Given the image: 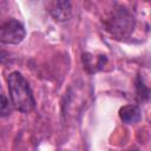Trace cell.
<instances>
[{
    "label": "cell",
    "mask_w": 151,
    "mask_h": 151,
    "mask_svg": "<svg viewBox=\"0 0 151 151\" xmlns=\"http://www.w3.org/2000/svg\"><path fill=\"white\" fill-rule=\"evenodd\" d=\"M105 55H100V57H96L91 53H85L83 54V60H84V67L86 70H88L90 72H96L99 68H101L105 64Z\"/></svg>",
    "instance_id": "6"
},
{
    "label": "cell",
    "mask_w": 151,
    "mask_h": 151,
    "mask_svg": "<svg viewBox=\"0 0 151 151\" xmlns=\"http://www.w3.org/2000/svg\"><path fill=\"white\" fill-rule=\"evenodd\" d=\"M7 85L13 107L22 113L31 112L35 106V100L31 86L25 77L20 72L14 71L8 74Z\"/></svg>",
    "instance_id": "1"
},
{
    "label": "cell",
    "mask_w": 151,
    "mask_h": 151,
    "mask_svg": "<svg viewBox=\"0 0 151 151\" xmlns=\"http://www.w3.org/2000/svg\"><path fill=\"white\" fill-rule=\"evenodd\" d=\"M26 35L24 25L17 19H8L0 27V41L7 45L20 44Z\"/></svg>",
    "instance_id": "3"
},
{
    "label": "cell",
    "mask_w": 151,
    "mask_h": 151,
    "mask_svg": "<svg viewBox=\"0 0 151 151\" xmlns=\"http://www.w3.org/2000/svg\"><path fill=\"white\" fill-rule=\"evenodd\" d=\"M134 25V19L132 14L124 7L116 8L112 11L105 20V26L117 38H124L127 35Z\"/></svg>",
    "instance_id": "2"
},
{
    "label": "cell",
    "mask_w": 151,
    "mask_h": 151,
    "mask_svg": "<svg viewBox=\"0 0 151 151\" xmlns=\"http://www.w3.org/2000/svg\"><path fill=\"white\" fill-rule=\"evenodd\" d=\"M48 12L51 13L54 20L59 22H64L70 20L72 17V5L70 1H65V0L52 1L48 6Z\"/></svg>",
    "instance_id": "4"
},
{
    "label": "cell",
    "mask_w": 151,
    "mask_h": 151,
    "mask_svg": "<svg viewBox=\"0 0 151 151\" xmlns=\"http://www.w3.org/2000/svg\"><path fill=\"white\" fill-rule=\"evenodd\" d=\"M126 151H136V150H126Z\"/></svg>",
    "instance_id": "8"
},
{
    "label": "cell",
    "mask_w": 151,
    "mask_h": 151,
    "mask_svg": "<svg viewBox=\"0 0 151 151\" xmlns=\"http://www.w3.org/2000/svg\"><path fill=\"white\" fill-rule=\"evenodd\" d=\"M12 106H13V104L9 103V99L6 97V94L2 93L1 94V109H0L1 116L6 117V116L11 114L12 113Z\"/></svg>",
    "instance_id": "7"
},
{
    "label": "cell",
    "mask_w": 151,
    "mask_h": 151,
    "mask_svg": "<svg viewBox=\"0 0 151 151\" xmlns=\"http://www.w3.org/2000/svg\"><path fill=\"white\" fill-rule=\"evenodd\" d=\"M119 118L125 124H136L142 119V111L137 105L127 104L120 107Z\"/></svg>",
    "instance_id": "5"
}]
</instances>
